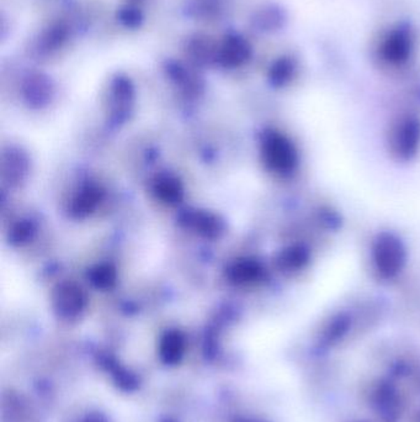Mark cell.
<instances>
[{
  "instance_id": "cell-5",
  "label": "cell",
  "mask_w": 420,
  "mask_h": 422,
  "mask_svg": "<svg viewBox=\"0 0 420 422\" xmlns=\"http://www.w3.org/2000/svg\"><path fill=\"white\" fill-rule=\"evenodd\" d=\"M4 176L9 183H19L27 171V161L17 152L10 151L4 157Z\"/></svg>"
},
{
  "instance_id": "cell-8",
  "label": "cell",
  "mask_w": 420,
  "mask_h": 422,
  "mask_svg": "<svg viewBox=\"0 0 420 422\" xmlns=\"http://www.w3.org/2000/svg\"><path fill=\"white\" fill-rule=\"evenodd\" d=\"M255 273L254 267L252 266L250 263H237L233 268H231L229 272V276L231 279H233L237 283H242V281H248L249 279L253 278Z\"/></svg>"
},
{
  "instance_id": "cell-7",
  "label": "cell",
  "mask_w": 420,
  "mask_h": 422,
  "mask_svg": "<svg viewBox=\"0 0 420 422\" xmlns=\"http://www.w3.org/2000/svg\"><path fill=\"white\" fill-rule=\"evenodd\" d=\"M243 47L240 46V43L238 41L229 40L226 47H224V55H222L224 63L229 64V66L238 64L239 61L243 59Z\"/></svg>"
},
{
  "instance_id": "cell-4",
  "label": "cell",
  "mask_w": 420,
  "mask_h": 422,
  "mask_svg": "<svg viewBox=\"0 0 420 422\" xmlns=\"http://www.w3.org/2000/svg\"><path fill=\"white\" fill-rule=\"evenodd\" d=\"M154 192L157 198L166 204H177L182 198V184L175 178L163 177L158 179L154 185Z\"/></svg>"
},
{
  "instance_id": "cell-3",
  "label": "cell",
  "mask_w": 420,
  "mask_h": 422,
  "mask_svg": "<svg viewBox=\"0 0 420 422\" xmlns=\"http://www.w3.org/2000/svg\"><path fill=\"white\" fill-rule=\"evenodd\" d=\"M101 200V190L98 187L88 185L80 190L73 202V214L77 218H83L93 213Z\"/></svg>"
},
{
  "instance_id": "cell-6",
  "label": "cell",
  "mask_w": 420,
  "mask_h": 422,
  "mask_svg": "<svg viewBox=\"0 0 420 422\" xmlns=\"http://www.w3.org/2000/svg\"><path fill=\"white\" fill-rule=\"evenodd\" d=\"M90 279L99 289H110L116 281V272L110 266H99L90 273Z\"/></svg>"
},
{
  "instance_id": "cell-9",
  "label": "cell",
  "mask_w": 420,
  "mask_h": 422,
  "mask_svg": "<svg viewBox=\"0 0 420 422\" xmlns=\"http://www.w3.org/2000/svg\"><path fill=\"white\" fill-rule=\"evenodd\" d=\"M32 232H34V230H32L31 225L24 223V224H19L16 226L13 232V237L17 244H22V242H27L29 237L31 239Z\"/></svg>"
},
{
  "instance_id": "cell-2",
  "label": "cell",
  "mask_w": 420,
  "mask_h": 422,
  "mask_svg": "<svg viewBox=\"0 0 420 422\" xmlns=\"http://www.w3.org/2000/svg\"><path fill=\"white\" fill-rule=\"evenodd\" d=\"M184 221L187 223V227L206 239H217L224 232L222 223L215 215L203 211L190 213L185 216Z\"/></svg>"
},
{
  "instance_id": "cell-1",
  "label": "cell",
  "mask_w": 420,
  "mask_h": 422,
  "mask_svg": "<svg viewBox=\"0 0 420 422\" xmlns=\"http://www.w3.org/2000/svg\"><path fill=\"white\" fill-rule=\"evenodd\" d=\"M53 308L63 316H74L83 310L85 294L72 281H63L53 289Z\"/></svg>"
}]
</instances>
